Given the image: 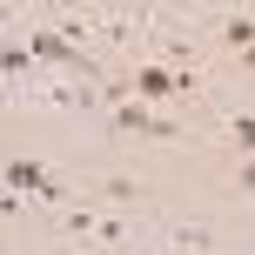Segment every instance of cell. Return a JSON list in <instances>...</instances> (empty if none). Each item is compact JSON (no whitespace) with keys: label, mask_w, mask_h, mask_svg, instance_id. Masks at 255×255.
<instances>
[{"label":"cell","mask_w":255,"mask_h":255,"mask_svg":"<svg viewBox=\"0 0 255 255\" xmlns=\"http://www.w3.org/2000/svg\"><path fill=\"white\" fill-rule=\"evenodd\" d=\"M0 175H7V188L20 195V202L27 195H34V202H61V181L47 175V161H7Z\"/></svg>","instance_id":"1"},{"label":"cell","mask_w":255,"mask_h":255,"mask_svg":"<svg viewBox=\"0 0 255 255\" xmlns=\"http://www.w3.org/2000/svg\"><path fill=\"white\" fill-rule=\"evenodd\" d=\"M128 81H134V94H141V101L188 88V74H181V67H168V61H134V67H128Z\"/></svg>","instance_id":"2"},{"label":"cell","mask_w":255,"mask_h":255,"mask_svg":"<svg viewBox=\"0 0 255 255\" xmlns=\"http://www.w3.org/2000/svg\"><path fill=\"white\" fill-rule=\"evenodd\" d=\"M168 249H175V255H208V249H215V235H208V229H195V222H175Z\"/></svg>","instance_id":"3"},{"label":"cell","mask_w":255,"mask_h":255,"mask_svg":"<svg viewBox=\"0 0 255 255\" xmlns=\"http://www.w3.org/2000/svg\"><path fill=\"white\" fill-rule=\"evenodd\" d=\"M94 242H108V249H128V235H134V222H121V215H94Z\"/></svg>","instance_id":"4"},{"label":"cell","mask_w":255,"mask_h":255,"mask_svg":"<svg viewBox=\"0 0 255 255\" xmlns=\"http://www.w3.org/2000/svg\"><path fill=\"white\" fill-rule=\"evenodd\" d=\"M0 74H7V81H27V74H34V54H27V40L0 47Z\"/></svg>","instance_id":"5"},{"label":"cell","mask_w":255,"mask_h":255,"mask_svg":"<svg viewBox=\"0 0 255 255\" xmlns=\"http://www.w3.org/2000/svg\"><path fill=\"white\" fill-rule=\"evenodd\" d=\"M222 34H229V47H235V54H249V40H255V20H249V13H235V20L222 27Z\"/></svg>","instance_id":"6"},{"label":"cell","mask_w":255,"mask_h":255,"mask_svg":"<svg viewBox=\"0 0 255 255\" xmlns=\"http://www.w3.org/2000/svg\"><path fill=\"white\" fill-rule=\"evenodd\" d=\"M101 188H108V195H115V202H134V195H141V188H134V181H128V175H108V181H101Z\"/></svg>","instance_id":"7"},{"label":"cell","mask_w":255,"mask_h":255,"mask_svg":"<svg viewBox=\"0 0 255 255\" xmlns=\"http://www.w3.org/2000/svg\"><path fill=\"white\" fill-rule=\"evenodd\" d=\"M0 20H7V7H0Z\"/></svg>","instance_id":"8"}]
</instances>
